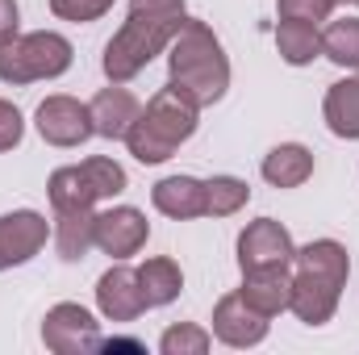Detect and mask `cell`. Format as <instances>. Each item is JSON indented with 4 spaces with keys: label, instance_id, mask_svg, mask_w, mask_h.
<instances>
[{
    "label": "cell",
    "instance_id": "26",
    "mask_svg": "<svg viewBox=\"0 0 359 355\" xmlns=\"http://www.w3.org/2000/svg\"><path fill=\"white\" fill-rule=\"evenodd\" d=\"M109 8H113V0H50V13L59 21H76V25L104 17Z\"/></svg>",
    "mask_w": 359,
    "mask_h": 355
},
{
    "label": "cell",
    "instance_id": "22",
    "mask_svg": "<svg viewBox=\"0 0 359 355\" xmlns=\"http://www.w3.org/2000/svg\"><path fill=\"white\" fill-rule=\"evenodd\" d=\"M322 55L347 72H359V17H343L330 21L322 34Z\"/></svg>",
    "mask_w": 359,
    "mask_h": 355
},
{
    "label": "cell",
    "instance_id": "29",
    "mask_svg": "<svg viewBox=\"0 0 359 355\" xmlns=\"http://www.w3.org/2000/svg\"><path fill=\"white\" fill-rule=\"evenodd\" d=\"M351 4H359V0H351Z\"/></svg>",
    "mask_w": 359,
    "mask_h": 355
},
{
    "label": "cell",
    "instance_id": "14",
    "mask_svg": "<svg viewBox=\"0 0 359 355\" xmlns=\"http://www.w3.org/2000/svg\"><path fill=\"white\" fill-rule=\"evenodd\" d=\"M88 109H92V130H96L100 138H109V142H113V138H126L130 126H134V117L142 113L138 96L130 88H121V84L100 88L88 100Z\"/></svg>",
    "mask_w": 359,
    "mask_h": 355
},
{
    "label": "cell",
    "instance_id": "24",
    "mask_svg": "<svg viewBox=\"0 0 359 355\" xmlns=\"http://www.w3.org/2000/svg\"><path fill=\"white\" fill-rule=\"evenodd\" d=\"M213 347V335L192 326V322H180V326H168L163 339H159V351L163 355H205Z\"/></svg>",
    "mask_w": 359,
    "mask_h": 355
},
{
    "label": "cell",
    "instance_id": "27",
    "mask_svg": "<svg viewBox=\"0 0 359 355\" xmlns=\"http://www.w3.org/2000/svg\"><path fill=\"white\" fill-rule=\"evenodd\" d=\"M21 138H25V117H21V109L13 100L0 96V151L21 147Z\"/></svg>",
    "mask_w": 359,
    "mask_h": 355
},
{
    "label": "cell",
    "instance_id": "20",
    "mask_svg": "<svg viewBox=\"0 0 359 355\" xmlns=\"http://www.w3.org/2000/svg\"><path fill=\"white\" fill-rule=\"evenodd\" d=\"M138 284H142V301H147V309H163V305H172V301L180 297V288H184V272H180L176 260L155 255V260H147V264L138 267Z\"/></svg>",
    "mask_w": 359,
    "mask_h": 355
},
{
    "label": "cell",
    "instance_id": "13",
    "mask_svg": "<svg viewBox=\"0 0 359 355\" xmlns=\"http://www.w3.org/2000/svg\"><path fill=\"white\" fill-rule=\"evenodd\" d=\"M96 305L109 322H134L147 301H142V284H138V267L113 264L96 280Z\"/></svg>",
    "mask_w": 359,
    "mask_h": 355
},
{
    "label": "cell",
    "instance_id": "11",
    "mask_svg": "<svg viewBox=\"0 0 359 355\" xmlns=\"http://www.w3.org/2000/svg\"><path fill=\"white\" fill-rule=\"evenodd\" d=\"M50 239V222L38 209H13L0 217V272L29 264Z\"/></svg>",
    "mask_w": 359,
    "mask_h": 355
},
{
    "label": "cell",
    "instance_id": "17",
    "mask_svg": "<svg viewBox=\"0 0 359 355\" xmlns=\"http://www.w3.org/2000/svg\"><path fill=\"white\" fill-rule=\"evenodd\" d=\"M264 180L271 188H301L305 180L313 176V151L301 142H280L264 155Z\"/></svg>",
    "mask_w": 359,
    "mask_h": 355
},
{
    "label": "cell",
    "instance_id": "15",
    "mask_svg": "<svg viewBox=\"0 0 359 355\" xmlns=\"http://www.w3.org/2000/svg\"><path fill=\"white\" fill-rule=\"evenodd\" d=\"M238 297L247 305H255L259 314H284L288 301H292V272L288 267H259V272H243V288Z\"/></svg>",
    "mask_w": 359,
    "mask_h": 355
},
{
    "label": "cell",
    "instance_id": "12",
    "mask_svg": "<svg viewBox=\"0 0 359 355\" xmlns=\"http://www.w3.org/2000/svg\"><path fill=\"white\" fill-rule=\"evenodd\" d=\"M271 330V318L259 314L255 305H247L238 293H226L213 305V335L226 347H259Z\"/></svg>",
    "mask_w": 359,
    "mask_h": 355
},
{
    "label": "cell",
    "instance_id": "19",
    "mask_svg": "<svg viewBox=\"0 0 359 355\" xmlns=\"http://www.w3.org/2000/svg\"><path fill=\"white\" fill-rule=\"evenodd\" d=\"M55 247L67 264L84 260L92 247H96V213L92 209H67V213H55Z\"/></svg>",
    "mask_w": 359,
    "mask_h": 355
},
{
    "label": "cell",
    "instance_id": "10",
    "mask_svg": "<svg viewBox=\"0 0 359 355\" xmlns=\"http://www.w3.org/2000/svg\"><path fill=\"white\" fill-rule=\"evenodd\" d=\"M151 239V222L142 209L134 205H113L104 213H96V247L109 255V260H130L147 247Z\"/></svg>",
    "mask_w": 359,
    "mask_h": 355
},
{
    "label": "cell",
    "instance_id": "23",
    "mask_svg": "<svg viewBox=\"0 0 359 355\" xmlns=\"http://www.w3.org/2000/svg\"><path fill=\"white\" fill-rule=\"evenodd\" d=\"M251 201L247 180L238 176H213L205 180V217H230Z\"/></svg>",
    "mask_w": 359,
    "mask_h": 355
},
{
    "label": "cell",
    "instance_id": "1",
    "mask_svg": "<svg viewBox=\"0 0 359 355\" xmlns=\"http://www.w3.org/2000/svg\"><path fill=\"white\" fill-rule=\"evenodd\" d=\"M184 21H188L184 0H130L126 21L109 38L104 59H100L109 84H130L163 46H172Z\"/></svg>",
    "mask_w": 359,
    "mask_h": 355
},
{
    "label": "cell",
    "instance_id": "28",
    "mask_svg": "<svg viewBox=\"0 0 359 355\" xmlns=\"http://www.w3.org/2000/svg\"><path fill=\"white\" fill-rule=\"evenodd\" d=\"M21 34V13H17V0H0V42L17 38Z\"/></svg>",
    "mask_w": 359,
    "mask_h": 355
},
{
    "label": "cell",
    "instance_id": "25",
    "mask_svg": "<svg viewBox=\"0 0 359 355\" xmlns=\"http://www.w3.org/2000/svg\"><path fill=\"white\" fill-rule=\"evenodd\" d=\"M334 4H339V0H276V13H280L284 21H309V25H322V21H330Z\"/></svg>",
    "mask_w": 359,
    "mask_h": 355
},
{
    "label": "cell",
    "instance_id": "16",
    "mask_svg": "<svg viewBox=\"0 0 359 355\" xmlns=\"http://www.w3.org/2000/svg\"><path fill=\"white\" fill-rule=\"evenodd\" d=\"M151 201L163 217H176V222H188V217H205V180L196 176H163L155 188H151Z\"/></svg>",
    "mask_w": 359,
    "mask_h": 355
},
{
    "label": "cell",
    "instance_id": "5",
    "mask_svg": "<svg viewBox=\"0 0 359 355\" xmlns=\"http://www.w3.org/2000/svg\"><path fill=\"white\" fill-rule=\"evenodd\" d=\"M76 51L55 29H34L0 42V80L4 84H34V80H59L72 67Z\"/></svg>",
    "mask_w": 359,
    "mask_h": 355
},
{
    "label": "cell",
    "instance_id": "18",
    "mask_svg": "<svg viewBox=\"0 0 359 355\" xmlns=\"http://www.w3.org/2000/svg\"><path fill=\"white\" fill-rule=\"evenodd\" d=\"M322 117L334 138H359V76H347L326 88Z\"/></svg>",
    "mask_w": 359,
    "mask_h": 355
},
{
    "label": "cell",
    "instance_id": "9",
    "mask_svg": "<svg viewBox=\"0 0 359 355\" xmlns=\"http://www.w3.org/2000/svg\"><path fill=\"white\" fill-rule=\"evenodd\" d=\"M292 260H297V243H292V234H288L276 217H255V222L238 234V267H243V272L292 267Z\"/></svg>",
    "mask_w": 359,
    "mask_h": 355
},
{
    "label": "cell",
    "instance_id": "7",
    "mask_svg": "<svg viewBox=\"0 0 359 355\" xmlns=\"http://www.w3.org/2000/svg\"><path fill=\"white\" fill-rule=\"evenodd\" d=\"M42 343L55 355H88V351H100V326H96V318L84 305L59 301L42 318Z\"/></svg>",
    "mask_w": 359,
    "mask_h": 355
},
{
    "label": "cell",
    "instance_id": "4",
    "mask_svg": "<svg viewBox=\"0 0 359 355\" xmlns=\"http://www.w3.org/2000/svg\"><path fill=\"white\" fill-rule=\"evenodd\" d=\"M196 117H201V105L192 96H184L176 84H168L147 100V109L134 117V126L121 142L130 147V155L138 163H163L196 134Z\"/></svg>",
    "mask_w": 359,
    "mask_h": 355
},
{
    "label": "cell",
    "instance_id": "3",
    "mask_svg": "<svg viewBox=\"0 0 359 355\" xmlns=\"http://www.w3.org/2000/svg\"><path fill=\"white\" fill-rule=\"evenodd\" d=\"M168 84H176L184 96H192L201 109L217 105L230 88V59L217 42V34L205 21H184L176 38H172V55H168Z\"/></svg>",
    "mask_w": 359,
    "mask_h": 355
},
{
    "label": "cell",
    "instance_id": "8",
    "mask_svg": "<svg viewBox=\"0 0 359 355\" xmlns=\"http://www.w3.org/2000/svg\"><path fill=\"white\" fill-rule=\"evenodd\" d=\"M34 126H38V134L50 147H84L96 134L92 130V109L84 100H76V96H63V92H55V96H46L38 105Z\"/></svg>",
    "mask_w": 359,
    "mask_h": 355
},
{
    "label": "cell",
    "instance_id": "6",
    "mask_svg": "<svg viewBox=\"0 0 359 355\" xmlns=\"http://www.w3.org/2000/svg\"><path fill=\"white\" fill-rule=\"evenodd\" d=\"M46 192H50L55 213H67V209H92L96 201L126 192V168L113 163V159H104V155H92V159H84V163H72V168L50 172Z\"/></svg>",
    "mask_w": 359,
    "mask_h": 355
},
{
    "label": "cell",
    "instance_id": "21",
    "mask_svg": "<svg viewBox=\"0 0 359 355\" xmlns=\"http://www.w3.org/2000/svg\"><path fill=\"white\" fill-rule=\"evenodd\" d=\"M276 51H280L284 63L305 67V63H313L322 55V34L309 21H284L280 17V25H276Z\"/></svg>",
    "mask_w": 359,
    "mask_h": 355
},
{
    "label": "cell",
    "instance_id": "2",
    "mask_svg": "<svg viewBox=\"0 0 359 355\" xmlns=\"http://www.w3.org/2000/svg\"><path fill=\"white\" fill-rule=\"evenodd\" d=\"M292 301L288 309L305 322V326H326L339 309V297H343V284L351 276V260H347V247L334 243V239H313L309 247L297 251L292 260Z\"/></svg>",
    "mask_w": 359,
    "mask_h": 355
}]
</instances>
